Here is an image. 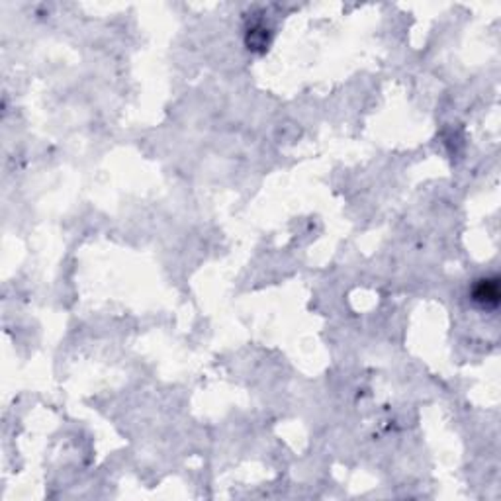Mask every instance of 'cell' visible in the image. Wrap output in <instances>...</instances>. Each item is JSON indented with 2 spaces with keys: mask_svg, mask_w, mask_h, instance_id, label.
I'll return each instance as SVG.
<instances>
[{
  "mask_svg": "<svg viewBox=\"0 0 501 501\" xmlns=\"http://www.w3.org/2000/svg\"><path fill=\"white\" fill-rule=\"evenodd\" d=\"M474 300L480 303L482 308H495L500 302V286L495 278H486L474 288Z\"/></svg>",
  "mask_w": 501,
  "mask_h": 501,
  "instance_id": "1",
  "label": "cell"
}]
</instances>
